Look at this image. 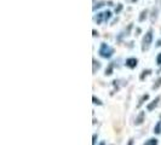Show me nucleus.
Returning <instances> with one entry per match:
<instances>
[{"mask_svg": "<svg viewBox=\"0 0 161 145\" xmlns=\"http://www.w3.org/2000/svg\"><path fill=\"white\" fill-rule=\"evenodd\" d=\"M114 52H115V50L105 42H102L101 46H100V50H98V55L102 58H105V59H109L114 55Z\"/></svg>", "mask_w": 161, "mask_h": 145, "instance_id": "obj_1", "label": "nucleus"}, {"mask_svg": "<svg viewBox=\"0 0 161 145\" xmlns=\"http://www.w3.org/2000/svg\"><path fill=\"white\" fill-rule=\"evenodd\" d=\"M151 42H153V30L149 29L145 33V35L143 36V40H142V51H148L149 47H150V45H151Z\"/></svg>", "mask_w": 161, "mask_h": 145, "instance_id": "obj_2", "label": "nucleus"}, {"mask_svg": "<svg viewBox=\"0 0 161 145\" xmlns=\"http://www.w3.org/2000/svg\"><path fill=\"white\" fill-rule=\"evenodd\" d=\"M125 65H126L127 68H130V69H135V68L138 65V59L135 58V57L127 58V59L125 61Z\"/></svg>", "mask_w": 161, "mask_h": 145, "instance_id": "obj_3", "label": "nucleus"}, {"mask_svg": "<svg viewBox=\"0 0 161 145\" xmlns=\"http://www.w3.org/2000/svg\"><path fill=\"white\" fill-rule=\"evenodd\" d=\"M159 102H160V97H156L151 103H149L148 105H147V110L148 111H153L156 106H158V104H159Z\"/></svg>", "mask_w": 161, "mask_h": 145, "instance_id": "obj_4", "label": "nucleus"}, {"mask_svg": "<svg viewBox=\"0 0 161 145\" xmlns=\"http://www.w3.org/2000/svg\"><path fill=\"white\" fill-rule=\"evenodd\" d=\"M144 117H145V113H144V111H141V113L138 114V116L136 117L135 124H136V126H141V124L144 122Z\"/></svg>", "mask_w": 161, "mask_h": 145, "instance_id": "obj_5", "label": "nucleus"}, {"mask_svg": "<svg viewBox=\"0 0 161 145\" xmlns=\"http://www.w3.org/2000/svg\"><path fill=\"white\" fill-rule=\"evenodd\" d=\"M95 22L97 24H101L102 22H104V12H98L97 16L95 17Z\"/></svg>", "mask_w": 161, "mask_h": 145, "instance_id": "obj_6", "label": "nucleus"}, {"mask_svg": "<svg viewBox=\"0 0 161 145\" xmlns=\"http://www.w3.org/2000/svg\"><path fill=\"white\" fill-rule=\"evenodd\" d=\"M148 13H149V11L145 9V10H143L141 12V15H139V17H138V21L139 22H144L147 20V17H148Z\"/></svg>", "mask_w": 161, "mask_h": 145, "instance_id": "obj_7", "label": "nucleus"}, {"mask_svg": "<svg viewBox=\"0 0 161 145\" xmlns=\"http://www.w3.org/2000/svg\"><path fill=\"white\" fill-rule=\"evenodd\" d=\"M113 70H114V63H110V64L108 65V68L105 69V75H107V76H110V75L113 74Z\"/></svg>", "mask_w": 161, "mask_h": 145, "instance_id": "obj_8", "label": "nucleus"}, {"mask_svg": "<svg viewBox=\"0 0 161 145\" xmlns=\"http://www.w3.org/2000/svg\"><path fill=\"white\" fill-rule=\"evenodd\" d=\"M158 144H159V142H158L156 138H149L143 145H158Z\"/></svg>", "mask_w": 161, "mask_h": 145, "instance_id": "obj_9", "label": "nucleus"}, {"mask_svg": "<svg viewBox=\"0 0 161 145\" xmlns=\"http://www.w3.org/2000/svg\"><path fill=\"white\" fill-rule=\"evenodd\" d=\"M151 74V70L150 69H147V70H143L142 71V74H141V76H139V79H141V81H143L148 75H150Z\"/></svg>", "mask_w": 161, "mask_h": 145, "instance_id": "obj_10", "label": "nucleus"}, {"mask_svg": "<svg viewBox=\"0 0 161 145\" xmlns=\"http://www.w3.org/2000/svg\"><path fill=\"white\" fill-rule=\"evenodd\" d=\"M92 62H93V70H92V71H93V74H95L97 70H100V68H101V63L98 62V61H96L95 58L92 59Z\"/></svg>", "mask_w": 161, "mask_h": 145, "instance_id": "obj_11", "label": "nucleus"}, {"mask_svg": "<svg viewBox=\"0 0 161 145\" xmlns=\"http://www.w3.org/2000/svg\"><path fill=\"white\" fill-rule=\"evenodd\" d=\"M112 11L110 10H107V11H104V22H108L110 18H112Z\"/></svg>", "mask_w": 161, "mask_h": 145, "instance_id": "obj_12", "label": "nucleus"}, {"mask_svg": "<svg viewBox=\"0 0 161 145\" xmlns=\"http://www.w3.org/2000/svg\"><path fill=\"white\" fill-rule=\"evenodd\" d=\"M154 133L155 134H161V122H158L154 127Z\"/></svg>", "mask_w": 161, "mask_h": 145, "instance_id": "obj_13", "label": "nucleus"}, {"mask_svg": "<svg viewBox=\"0 0 161 145\" xmlns=\"http://www.w3.org/2000/svg\"><path fill=\"white\" fill-rule=\"evenodd\" d=\"M148 98H149V94H144L141 99H139V103H138V105H137V106H138V108H139V106H142V104L144 103L145 101H148Z\"/></svg>", "mask_w": 161, "mask_h": 145, "instance_id": "obj_14", "label": "nucleus"}, {"mask_svg": "<svg viewBox=\"0 0 161 145\" xmlns=\"http://www.w3.org/2000/svg\"><path fill=\"white\" fill-rule=\"evenodd\" d=\"M160 86H161V78H159V79L156 80V82L153 85V87H151V88H153V90H158Z\"/></svg>", "mask_w": 161, "mask_h": 145, "instance_id": "obj_15", "label": "nucleus"}, {"mask_svg": "<svg viewBox=\"0 0 161 145\" xmlns=\"http://www.w3.org/2000/svg\"><path fill=\"white\" fill-rule=\"evenodd\" d=\"M104 4H105V1H100V2H97V4H96V5L93 6V11H96L97 9H100V7H102V6L104 5Z\"/></svg>", "mask_w": 161, "mask_h": 145, "instance_id": "obj_16", "label": "nucleus"}, {"mask_svg": "<svg viewBox=\"0 0 161 145\" xmlns=\"http://www.w3.org/2000/svg\"><path fill=\"white\" fill-rule=\"evenodd\" d=\"M92 101H93V104H97V105H102V104H103V103L101 102V101H100L98 98H96L95 96L92 97Z\"/></svg>", "mask_w": 161, "mask_h": 145, "instance_id": "obj_17", "label": "nucleus"}, {"mask_svg": "<svg viewBox=\"0 0 161 145\" xmlns=\"http://www.w3.org/2000/svg\"><path fill=\"white\" fill-rule=\"evenodd\" d=\"M122 10V4H118V7H115V13H119Z\"/></svg>", "mask_w": 161, "mask_h": 145, "instance_id": "obj_18", "label": "nucleus"}, {"mask_svg": "<svg viewBox=\"0 0 161 145\" xmlns=\"http://www.w3.org/2000/svg\"><path fill=\"white\" fill-rule=\"evenodd\" d=\"M156 64L161 67V52L159 53V55H158V57H156Z\"/></svg>", "mask_w": 161, "mask_h": 145, "instance_id": "obj_19", "label": "nucleus"}, {"mask_svg": "<svg viewBox=\"0 0 161 145\" xmlns=\"http://www.w3.org/2000/svg\"><path fill=\"white\" fill-rule=\"evenodd\" d=\"M96 139H97V134H93V142H92V145H96Z\"/></svg>", "mask_w": 161, "mask_h": 145, "instance_id": "obj_20", "label": "nucleus"}, {"mask_svg": "<svg viewBox=\"0 0 161 145\" xmlns=\"http://www.w3.org/2000/svg\"><path fill=\"white\" fill-rule=\"evenodd\" d=\"M92 33H93V36H98V32H96L95 29L92 30Z\"/></svg>", "mask_w": 161, "mask_h": 145, "instance_id": "obj_21", "label": "nucleus"}, {"mask_svg": "<svg viewBox=\"0 0 161 145\" xmlns=\"http://www.w3.org/2000/svg\"><path fill=\"white\" fill-rule=\"evenodd\" d=\"M160 46H161V39L158 40V42H156V47H160Z\"/></svg>", "mask_w": 161, "mask_h": 145, "instance_id": "obj_22", "label": "nucleus"}, {"mask_svg": "<svg viewBox=\"0 0 161 145\" xmlns=\"http://www.w3.org/2000/svg\"><path fill=\"white\" fill-rule=\"evenodd\" d=\"M128 145H132V139H131V140L128 142Z\"/></svg>", "mask_w": 161, "mask_h": 145, "instance_id": "obj_23", "label": "nucleus"}, {"mask_svg": "<svg viewBox=\"0 0 161 145\" xmlns=\"http://www.w3.org/2000/svg\"><path fill=\"white\" fill-rule=\"evenodd\" d=\"M100 145H105V143H104V142H101V143H100Z\"/></svg>", "mask_w": 161, "mask_h": 145, "instance_id": "obj_24", "label": "nucleus"}, {"mask_svg": "<svg viewBox=\"0 0 161 145\" xmlns=\"http://www.w3.org/2000/svg\"><path fill=\"white\" fill-rule=\"evenodd\" d=\"M131 1H132V2H136V1H138V0H131Z\"/></svg>", "mask_w": 161, "mask_h": 145, "instance_id": "obj_25", "label": "nucleus"}, {"mask_svg": "<svg viewBox=\"0 0 161 145\" xmlns=\"http://www.w3.org/2000/svg\"><path fill=\"white\" fill-rule=\"evenodd\" d=\"M160 120H161V115H160Z\"/></svg>", "mask_w": 161, "mask_h": 145, "instance_id": "obj_26", "label": "nucleus"}]
</instances>
